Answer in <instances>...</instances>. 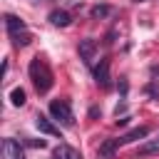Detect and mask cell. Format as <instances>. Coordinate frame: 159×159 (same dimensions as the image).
<instances>
[{
    "label": "cell",
    "mask_w": 159,
    "mask_h": 159,
    "mask_svg": "<svg viewBox=\"0 0 159 159\" xmlns=\"http://www.w3.org/2000/svg\"><path fill=\"white\" fill-rule=\"evenodd\" d=\"M10 102H12L15 107H22V104H25V89H22V87H15V89L10 92Z\"/></svg>",
    "instance_id": "obj_14"
},
{
    "label": "cell",
    "mask_w": 159,
    "mask_h": 159,
    "mask_svg": "<svg viewBox=\"0 0 159 159\" xmlns=\"http://www.w3.org/2000/svg\"><path fill=\"white\" fill-rule=\"evenodd\" d=\"M27 144H30V147H40V149H45V147H47V142H45V139H27Z\"/></svg>",
    "instance_id": "obj_16"
},
{
    "label": "cell",
    "mask_w": 159,
    "mask_h": 159,
    "mask_svg": "<svg viewBox=\"0 0 159 159\" xmlns=\"http://www.w3.org/2000/svg\"><path fill=\"white\" fill-rule=\"evenodd\" d=\"M129 119H132V117H117V124H119V127H127Z\"/></svg>",
    "instance_id": "obj_20"
},
{
    "label": "cell",
    "mask_w": 159,
    "mask_h": 159,
    "mask_svg": "<svg viewBox=\"0 0 159 159\" xmlns=\"http://www.w3.org/2000/svg\"><path fill=\"white\" fill-rule=\"evenodd\" d=\"M109 12H112V7H109V5H94V7L89 10V15H92L94 20H102V17H107Z\"/></svg>",
    "instance_id": "obj_13"
},
{
    "label": "cell",
    "mask_w": 159,
    "mask_h": 159,
    "mask_svg": "<svg viewBox=\"0 0 159 159\" xmlns=\"http://www.w3.org/2000/svg\"><path fill=\"white\" fill-rule=\"evenodd\" d=\"M94 82H97L102 89H107V87L112 84V77H109V60H107V57H102L99 65L94 67Z\"/></svg>",
    "instance_id": "obj_4"
},
{
    "label": "cell",
    "mask_w": 159,
    "mask_h": 159,
    "mask_svg": "<svg viewBox=\"0 0 159 159\" xmlns=\"http://www.w3.org/2000/svg\"><path fill=\"white\" fill-rule=\"evenodd\" d=\"M94 55H97V42H94L92 37H84V40H80V60H82L87 67L92 65Z\"/></svg>",
    "instance_id": "obj_5"
},
{
    "label": "cell",
    "mask_w": 159,
    "mask_h": 159,
    "mask_svg": "<svg viewBox=\"0 0 159 159\" xmlns=\"http://www.w3.org/2000/svg\"><path fill=\"white\" fill-rule=\"evenodd\" d=\"M0 152H2V159H25V152H22L20 142H17V139H12V137L2 139Z\"/></svg>",
    "instance_id": "obj_3"
},
{
    "label": "cell",
    "mask_w": 159,
    "mask_h": 159,
    "mask_svg": "<svg viewBox=\"0 0 159 159\" xmlns=\"http://www.w3.org/2000/svg\"><path fill=\"white\" fill-rule=\"evenodd\" d=\"M27 72H30V80H32L37 94H47V92L52 89V82H55V80H52V70L47 67V62H45L42 57H32Z\"/></svg>",
    "instance_id": "obj_1"
},
{
    "label": "cell",
    "mask_w": 159,
    "mask_h": 159,
    "mask_svg": "<svg viewBox=\"0 0 159 159\" xmlns=\"http://www.w3.org/2000/svg\"><path fill=\"white\" fill-rule=\"evenodd\" d=\"M52 159H82V154L77 149L67 147V144H60V147L52 149Z\"/></svg>",
    "instance_id": "obj_10"
},
{
    "label": "cell",
    "mask_w": 159,
    "mask_h": 159,
    "mask_svg": "<svg viewBox=\"0 0 159 159\" xmlns=\"http://www.w3.org/2000/svg\"><path fill=\"white\" fill-rule=\"evenodd\" d=\"M5 27H7V35L10 37H15V35H20V32H25L27 30V25L20 20V17H15V15H5Z\"/></svg>",
    "instance_id": "obj_9"
},
{
    "label": "cell",
    "mask_w": 159,
    "mask_h": 159,
    "mask_svg": "<svg viewBox=\"0 0 159 159\" xmlns=\"http://www.w3.org/2000/svg\"><path fill=\"white\" fill-rule=\"evenodd\" d=\"M137 2H144V0H137Z\"/></svg>",
    "instance_id": "obj_22"
},
{
    "label": "cell",
    "mask_w": 159,
    "mask_h": 159,
    "mask_svg": "<svg viewBox=\"0 0 159 159\" xmlns=\"http://www.w3.org/2000/svg\"><path fill=\"white\" fill-rule=\"evenodd\" d=\"M35 127H37L42 134H50V137H60V127H57L52 119L42 117V114H37V117H35Z\"/></svg>",
    "instance_id": "obj_7"
},
{
    "label": "cell",
    "mask_w": 159,
    "mask_h": 159,
    "mask_svg": "<svg viewBox=\"0 0 159 159\" xmlns=\"http://www.w3.org/2000/svg\"><path fill=\"white\" fill-rule=\"evenodd\" d=\"M89 117H92V119L99 117V107H89Z\"/></svg>",
    "instance_id": "obj_21"
},
{
    "label": "cell",
    "mask_w": 159,
    "mask_h": 159,
    "mask_svg": "<svg viewBox=\"0 0 159 159\" xmlns=\"http://www.w3.org/2000/svg\"><path fill=\"white\" fill-rule=\"evenodd\" d=\"M149 132H152V127H134V129H129L127 134H122L119 142H122V144H132V142H139V139L149 137Z\"/></svg>",
    "instance_id": "obj_8"
},
{
    "label": "cell",
    "mask_w": 159,
    "mask_h": 159,
    "mask_svg": "<svg viewBox=\"0 0 159 159\" xmlns=\"http://www.w3.org/2000/svg\"><path fill=\"white\" fill-rule=\"evenodd\" d=\"M124 112H127V104H124V102H122V104H117V109H114V114L119 117V114H124Z\"/></svg>",
    "instance_id": "obj_19"
},
{
    "label": "cell",
    "mask_w": 159,
    "mask_h": 159,
    "mask_svg": "<svg viewBox=\"0 0 159 159\" xmlns=\"http://www.w3.org/2000/svg\"><path fill=\"white\" fill-rule=\"evenodd\" d=\"M152 154H159V137L157 139H147L137 149V157H152Z\"/></svg>",
    "instance_id": "obj_12"
},
{
    "label": "cell",
    "mask_w": 159,
    "mask_h": 159,
    "mask_svg": "<svg viewBox=\"0 0 159 159\" xmlns=\"http://www.w3.org/2000/svg\"><path fill=\"white\" fill-rule=\"evenodd\" d=\"M12 40V45H17V47H25V45H30V40H32V35L25 30V32H20V35H15V37H10Z\"/></svg>",
    "instance_id": "obj_15"
},
{
    "label": "cell",
    "mask_w": 159,
    "mask_h": 159,
    "mask_svg": "<svg viewBox=\"0 0 159 159\" xmlns=\"http://www.w3.org/2000/svg\"><path fill=\"white\" fill-rule=\"evenodd\" d=\"M127 89H129V84H127V80H122V82H119V92H122V97L127 94Z\"/></svg>",
    "instance_id": "obj_18"
},
{
    "label": "cell",
    "mask_w": 159,
    "mask_h": 159,
    "mask_svg": "<svg viewBox=\"0 0 159 159\" xmlns=\"http://www.w3.org/2000/svg\"><path fill=\"white\" fill-rule=\"evenodd\" d=\"M50 114H52V119H57L65 127L75 124V114H72V107H70L67 99H52L50 102Z\"/></svg>",
    "instance_id": "obj_2"
},
{
    "label": "cell",
    "mask_w": 159,
    "mask_h": 159,
    "mask_svg": "<svg viewBox=\"0 0 159 159\" xmlns=\"http://www.w3.org/2000/svg\"><path fill=\"white\" fill-rule=\"evenodd\" d=\"M47 20H50L55 27H67V25L72 22V17H70L67 10H52V12L47 15Z\"/></svg>",
    "instance_id": "obj_11"
},
{
    "label": "cell",
    "mask_w": 159,
    "mask_h": 159,
    "mask_svg": "<svg viewBox=\"0 0 159 159\" xmlns=\"http://www.w3.org/2000/svg\"><path fill=\"white\" fill-rule=\"evenodd\" d=\"M147 92L154 94V97H159V87H157V82H149V84H147Z\"/></svg>",
    "instance_id": "obj_17"
},
{
    "label": "cell",
    "mask_w": 159,
    "mask_h": 159,
    "mask_svg": "<svg viewBox=\"0 0 159 159\" xmlns=\"http://www.w3.org/2000/svg\"><path fill=\"white\" fill-rule=\"evenodd\" d=\"M122 147V142H119V137L117 139H104L102 144H99V149H97V157L99 159H114V152Z\"/></svg>",
    "instance_id": "obj_6"
}]
</instances>
